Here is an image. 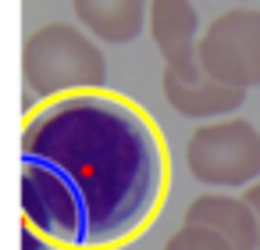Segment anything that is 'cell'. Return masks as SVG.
<instances>
[{"label": "cell", "mask_w": 260, "mask_h": 250, "mask_svg": "<svg viewBox=\"0 0 260 250\" xmlns=\"http://www.w3.org/2000/svg\"><path fill=\"white\" fill-rule=\"evenodd\" d=\"M168 150L153 118L121 93H75L22 129V214L64 250H111L160 211Z\"/></svg>", "instance_id": "1"}, {"label": "cell", "mask_w": 260, "mask_h": 250, "mask_svg": "<svg viewBox=\"0 0 260 250\" xmlns=\"http://www.w3.org/2000/svg\"><path fill=\"white\" fill-rule=\"evenodd\" d=\"M22 75L36 97L57 100V97L104 90L107 61H104V50L82 29L64 25V22H50V25H40L25 40Z\"/></svg>", "instance_id": "2"}, {"label": "cell", "mask_w": 260, "mask_h": 250, "mask_svg": "<svg viewBox=\"0 0 260 250\" xmlns=\"http://www.w3.org/2000/svg\"><path fill=\"white\" fill-rule=\"evenodd\" d=\"M185 168L203 186H253L260 179V132L253 122L224 118L200 125L185 143Z\"/></svg>", "instance_id": "3"}, {"label": "cell", "mask_w": 260, "mask_h": 250, "mask_svg": "<svg viewBox=\"0 0 260 250\" xmlns=\"http://www.w3.org/2000/svg\"><path fill=\"white\" fill-rule=\"evenodd\" d=\"M200 68L221 86H260V11L235 8L217 15L200 36Z\"/></svg>", "instance_id": "4"}, {"label": "cell", "mask_w": 260, "mask_h": 250, "mask_svg": "<svg viewBox=\"0 0 260 250\" xmlns=\"http://www.w3.org/2000/svg\"><path fill=\"white\" fill-rule=\"evenodd\" d=\"M146 25L168 72H175L185 82L207 79V72L200 68V40H196L200 18H196L192 0H153Z\"/></svg>", "instance_id": "5"}, {"label": "cell", "mask_w": 260, "mask_h": 250, "mask_svg": "<svg viewBox=\"0 0 260 250\" xmlns=\"http://www.w3.org/2000/svg\"><path fill=\"white\" fill-rule=\"evenodd\" d=\"M185 225H203L221 232L235 250H260V229L256 214L242 197L228 193H203L185 207Z\"/></svg>", "instance_id": "6"}, {"label": "cell", "mask_w": 260, "mask_h": 250, "mask_svg": "<svg viewBox=\"0 0 260 250\" xmlns=\"http://www.w3.org/2000/svg\"><path fill=\"white\" fill-rule=\"evenodd\" d=\"M160 90H164V100L182 118H221V115H232V111H239L246 104V90L221 86L214 79L185 82L168 68L160 72Z\"/></svg>", "instance_id": "7"}, {"label": "cell", "mask_w": 260, "mask_h": 250, "mask_svg": "<svg viewBox=\"0 0 260 250\" xmlns=\"http://www.w3.org/2000/svg\"><path fill=\"white\" fill-rule=\"evenodd\" d=\"M153 0H72L75 18L104 43H132L150 22Z\"/></svg>", "instance_id": "8"}, {"label": "cell", "mask_w": 260, "mask_h": 250, "mask_svg": "<svg viewBox=\"0 0 260 250\" xmlns=\"http://www.w3.org/2000/svg\"><path fill=\"white\" fill-rule=\"evenodd\" d=\"M164 250H235L221 232L203 229V225H182L178 232H171V239L164 243Z\"/></svg>", "instance_id": "9"}, {"label": "cell", "mask_w": 260, "mask_h": 250, "mask_svg": "<svg viewBox=\"0 0 260 250\" xmlns=\"http://www.w3.org/2000/svg\"><path fill=\"white\" fill-rule=\"evenodd\" d=\"M22 250H57V246H54L50 239H43L40 232H32V229L25 225V229H22Z\"/></svg>", "instance_id": "10"}, {"label": "cell", "mask_w": 260, "mask_h": 250, "mask_svg": "<svg viewBox=\"0 0 260 250\" xmlns=\"http://www.w3.org/2000/svg\"><path fill=\"white\" fill-rule=\"evenodd\" d=\"M242 200L249 204V211L256 214V229H260V182H253V186H246V193H242Z\"/></svg>", "instance_id": "11"}]
</instances>
